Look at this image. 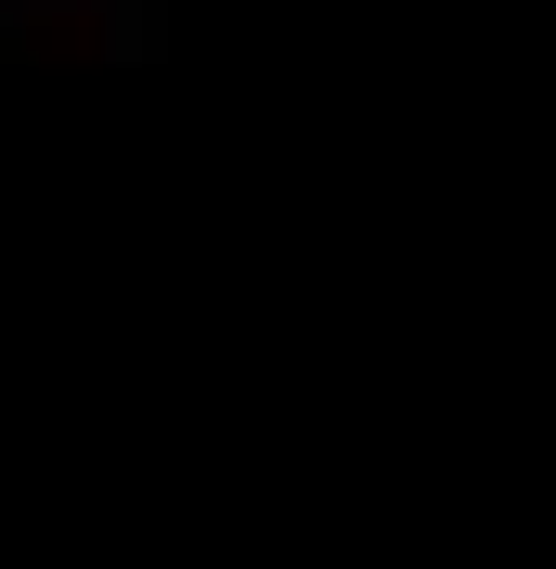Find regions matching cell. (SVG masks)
Here are the masks:
<instances>
[{"instance_id":"obj_1","label":"cell","mask_w":556,"mask_h":569,"mask_svg":"<svg viewBox=\"0 0 556 569\" xmlns=\"http://www.w3.org/2000/svg\"><path fill=\"white\" fill-rule=\"evenodd\" d=\"M105 52H117V66H169V0H105Z\"/></svg>"},{"instance_id":"obj_2","label":"cell","mask_w":556,"mask_h":569,"mask_svg":"<svg viewBox=\"0 0 556 569\" xmlns=\"http://www.w3.org/2000/svg\"><path fill=\"white\" fill-rule=\"evenodd\" d=\"M39 13H105V0H0V27H39Z\"/></svg>"}]
</instances>
